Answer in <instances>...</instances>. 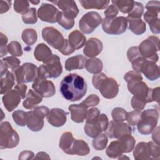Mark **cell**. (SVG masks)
<instances>
[{
    "label": "cell",
    "mask_w": 160,
    "mask_h": 160,
    "mask_svg": "<svg viewBox=\"0 0 160 160\" xmlns=\"http://www.w3.org/2000/svg\"><path fill=\"white\" fill-rule=\"evenodd\" d=\"M144 13V6L142 3L134 1L133 7L131 11L128 13L127 17L131 18H136L141 19V16Z\"/></svg>",
    "instance_id": "obj_42"
},
{
    "label": "cell",
    "mask_w": 160,
    "mask_h": 160,
    "mask_svg": "<svg viewBox=\"0 0 160 160\" xmlns=\"http://www.w3.org/2000/svg\"><path fill=\"white\" fill-rule=\"evenodd\" d=\"M27 88H28V86L24 83L18 84L14 87V89L17 90L19 92V93L20 94L22 99H25V97L27 95L26 94Z\"/></svg>",
    "instance_id": "obj_57"
},
{
    "label": "cell",
    "mask_w": 160,
    "mask_h": 160,
    "mask_svg": "<svg viewBox=\"0 0 160 160\" xmlns=\"http://www.w3.org/2000/svg\"><path fill=\"white\" fill-rule=\"evenodd\" d=\"M14 76L12 72L8 71L4 78H1L0 94H4L11 90L14 85Z\"/></svg>",
    "instance_id": "obj_34"
},
{
    "label": "cell",
    "mask_w": 160,
    "mask_h": 160,
    "mask_svg": "<svg viewBox=\"0 0 160 160\" xmlns=\"http://www.w3.org/2000/svg\"><path fill=\"white\" fill-rule=\"evenodd\" d=\"M158 13L146 11L143 15L144 19L149 24L151 31L153 34L160 32V20Z\"/></svg>",
    "instance_id": "obj_27"
},
{
    "label": "cell",
    "mask_w": 160,
    "mask_h": 160,
    "mask_svg": "<svg viewBox=\"0 0 160 160\" xmlns=\"http://www.w3.org/2000/svg\"><path fill=\"white\" fill-rule=\"evenodd\" d=\"M19 142L18 133L12 128L8 121L1 123L0 126V148L11 149L16 148Z\"/></svg>",
    "instance_id": "obj_6"
},
{
    "label": "cell",
    "mask_w": 160,
    "mask_h": 160,
    "mask_svg": "<svg viewBox=\"0 0 160 160\" xmlns=\"http://www.w3.org/2000/svg\"><path fill=\"white\" fill-rule=\"evenodd\" d=\"M51 2L56 4L66 16L74 19L79 14V9L74 1L72 0H59L51 1Z\"/></svg>",
    "instance_id": "obj_20"
},
{
    "label": "cell",
    "mask_w": 160,
    "mask_h": 160,
    "mask_svg": "<svg viewBox=\"0 0 160 160\" xmlns=\"http://www.w3.org/2000/svg\"><path fill=\"white\" fill-rule=\"evenodd\" d=\"M159 127L158 126L156 128H155L153 130V132L152 134V139L153 140V141L158 144H159Z\"/></svg>",
    "instance_id": "obj_60"
},
{
    "label": "cell",
    "mask_w": 160,
    "mask_h": 160,
    "mask_svg": "<svg viewBox=\"0 0 160 160\" xmlns=\"http://www.w3.org/2000/svg\"><path fill=\"white\" fill-rule=\"evenodd\" d=\"M100 102L99 98L95 94H91L89 95L81 103L87 108L90 107H94L99 104Z\"/></svg>",
    "instance_id": "obj_48"
},
{
    "label": "cell",
    "mask_w": 160,
    "mask_h": 160,
    "mask_svg": "<svg viewBox=\"0 0 160 160\" xmlns=\"http://www.w3.org/2000/svg\"><path fill=\"white\" fill-rule=\"evenodd\" d=\"M132 68L134 71L142 72L150 81H155L160 76L159 66L156 62L139 56L132 62Z\"/></svg>",
    "instance_id": "obj_3"
},
{
    "label": "cell",
    "mask_w": 160,
    "mask_h": 160,
    "mask_svg": "<svg viewBox=\"0 0 160 160\" xmlns=\"http://www.w3.org/2000/svg\"><path fill=\"white\" fill-rule=\"evenodd\" d=\"M109 124V119L106 114H100L98 118L91 123L86 122L84 130L86 134L90 138H94L102 131H105Z\"/></svg>",
    "instance_id": "obj_13"
},
{
    "label": "cell",
    "mask_w": 160,
    "mask_h": 160,
    "mask_svg": "<svg viewBox=\"0 0 160 160\" xmlns=\"http://www.w3.org/2000/svg\"><path fill=\"white\" fill-rule=\"evenodd\" d=\"M86 69L91 74H98L101 72L103 68L102 61L97 58H91L86 59Z\"/></svg>",
    "instance_id": "obj_33"
},
{
    "label": "cell",
    "mask_w": 160,
    "mask_h": 160,
    "mask_svg": "<svg viewBox=\"0 0 160 160\" xmlns=\"http://www.w3.org/2000/svg\"><path fill=\"white\" fill-rule=\"evenodd\" d=\"M68 109L71 112V120L76 123H81L84 122L88 111V108L81 102L80 104L69 105Z\"/></svg>",
    "instance_id": "obj_23"
},
{
    "label": "cell",
    "mask_w": 160,
    "mask_h": 160,
    "mask_svg": "<svg viewBox=\"0 0 160 160\" xmlns=\"http://www.w3.org/2000/svg\"><path fill=\"white\" fill-rule=\"evenodd\" d=\"M127 88L131 94L134 96L147 99L149 88L146 82L142 81V79H134L126 82ZM147 102V101H146Z\"/></svg>",
    "instance_id": "obj_18"
},
{
    "label": "cell",
    "mask_w": 160,
    "mask_h": 160,
    "mask_svg": "<svg viewBox=\"0 0 160 160\" xmlns=\"http://www.w3.org/2000/svg\"><path fill=\"white\" fill-rule=\"evenodd\" d=\"M111 116L114 121L123 122L127 120L128 112L122 108L116 107L112 110Z\"/></svg>",
    "instance_id": "obj_41"
},
{
    "label": "cell",
    "mask_w": 160,
    "mask_h": 160,
    "mask_svg": "<svg viewBox=\"0 0 160 160\" xmlns=\"http://www.w3.org/2000/svg\"><path fill=\"white\" fill-rule=\"evenodd\" d=\"M159 38L156 36H149L139 44L138 48L143 58L157 62L159 60L158 54V52L159 51Z\"/></svg>",
    "instance_id": "obj_9"
},
{
    "label": "cell",
    "mask_w": 160,
    "mask_h": 160,
    "mask_svg": "<svg viewBox=\"0 0 160 160\" xmlns=\"http://www.w3.org/2000/svg\"><path fill=\"white\" fill-rule=\"evenodd\" d=\"M146 103L147 102L145 98L136 96H133L131 100V107L134 110H139V111L143 110L146 106Z\"/></svg>",
    "instance_id": "obj_46"
},
{
    "label": "cell",
    "mask_w": 160,
    "mask_h": 160,
    "mask_svg": "<svg viewBox=\"0 0 160 160\" xmlns=\"http://www.w3.org/2000/svg\"><path fill=\"white\" fill-rule=\"evenodd\" d=\"M30 2L32 3L34 5H37V4H38L40 2V1H31Z\"/></svg>",
    "instance_id": "obj_63"
},
{
    "label": "cell",
    "mask_w": 160,
    "mask_h": 160,
    "mask_svg": "<svg viewBox=\"0 0 160 160\" xmlns=\"http://www.w3.org/2000/svg\"><path fill=\"white\" fill-rule=\"evenodd\" d=\"M21 38L23 42L28 46H32L35 44L38 39V34L34 29H25L22 32Z\"/></svg>",
    "instance_id": "obj_36"
},
{
    "label": "cell",
    "mask_w": 160,
    "mask_h": 160,
    "mask_svg": "<svg viewBox=\"0 0 160 160\" xmlns=\"http://www.w3.org/2000/svg\"><path fill=\"white\" fill-rule=\"evenodd\" d=\"M62 72V67L59 57L52 54L49 59L38 68V77L47 78H57Z\"/></svg>",
    "instance_id": "obj_5"
},
{
    "label": "cell",
    "mask_w": 160,
    "mask_h": 160,
    "mask_svg": "<svg viewBox=\"0 0 160 160\" xmlns=\"http://www.w3.org/2000/svg\"><path fill=\"white\" fill-rule=\"evenodd\" d=\"M42 39L51 47L60 51L64 45L66 39L56 28L53 27L44 28L41 32Z\"/></svg>",
    "instance_id": "obj_12"
},
{
    "label": "cell",
    "mask_w": 160,
    "mask_h": 160,
    "mask_svg": "<svg viewBox=\"0 0 160 160\" xmlns=\"http://www.w3.org/2000/svg\"><path fill=\"white\" fill-rule=\"evenodd\" d=\"M22 19L23 22L26 24H34L36 23L38 21L36 9L34 8H31L26 14L22 15Z\"/></svg>",
    "instance_id": "obj_43"
},
{
    "label": "cell",
    "mask_w": 160,
    "mask_h": 160,
    "mask_svg": "<svg viewBox=\"0 0 160 160\" xmlns=\"http://www.w3.org/2000/svg\"><path fill=\"white\" fill-rule=\"evenodd\" d=\"M2 59L7 64L9 68L11 69L12 70L19 67L21 63L20 60L18 58H17L16 56H13L5 57Z\"/></svg>",
    "instance_id": "obj_51"
},
{
    "label": "cell",
    "mask_w": 160,
    "mask_h": 160,
    "mask_svg": "<svg viewBox=\"0 0 160 160\" xmlns=\"http://www.w3.org/2000/svg\"><path fill=\"white\" fill-rule=\"evenodd\" d=\"M110 1L108 0H80L79 3L86 9H104L106 8Z\"/></svg>",
    "instance_id": "obj_32"
},
{
    "label": "cell",
    "mask_w": 160,
    "mask_h": 160,
    "mask_svg": "<svg viewBox=\"0 0 160 160\" xmlns=\"http://www.w3.org/2000/svg\"><path fill=\"white\" fill-rule=\"evenodd\" d=\"M160 88L157 87L155 88H149L148 95L147 96L146 101L147 103L152 102L153 101L159 103V94H160Z\"/></svg>",
    "instance_id": "obj_49"
},
{
    "label": "cell",
    "mask_w": 160,
    "mask_h": 160,
    "mask_svg": "<svg viewBox=\"0 0 160 160\" xmlns=\"http://www.w3.org/2000/svg\"><path fill=\"white\" fill-rule=\"evenodd\" d=\"M89 152L90 148L86 141L82 139H74L73 144L67 154L84 156L88 155Z\"/></svg>",
    "instance_id": "obj_26"
},
{
    "label": "cell",
    "mask_w": 160,
    "mask_h": 160,
    "mask_svg": "<svg viewBox=\"0 0 160 160\" xmlns=\"http://www.w3.org/2000/svg\"><path fill=\"white\" fill-rule=\"evenodd\" d=\"M105 131L109 138L119 139L126 135L131 134L132 128L128 123L111 121Z\"/></svg>",
    "instance_id": "obj_14"
},
{
    "label": "cell",
    "mask_w": 160,
    "mask_h": 160,
    "mask_svg": "<svg viewBox=\"0 0 160 160\" xmlns=\"http://www.w3.org/2000/svg\"><path fill=\"white\" fill-rule=\"evenodd\" d=\"M102 19L96 11H90L84 14L79 21V28L84 34H91L102 22Z\"/></svg>",
    "instance_id": "obj_11"
},
{
    "label": "cell",
    "mask_w": 160,
    "mask_h": 160,
    "mask_svg": "<svg viewBox=\"0 0 160 160\" xmlns=\"http://www.w3.org/2000/svg\"><path fill=\"white\" fill-rule=\"evenodd\" d=\"M32 88L42 98H50L56 93V88L51 81L38 77L32 84Z\"/></svg>",
    "instance_id": "obj_15"
},
{
    "label": "cell",
    "mask_w": 160,
    "mask_h": 160,
    "mask_svg": "<svg viewBox=\"0 0 160 160\" xmlns=\"http://www.w3.org/2000/svg\"><path fill=\"white\" fill-rule=\"evenodd\" d=\"M8 51L13 56H21L23 54L21 44L16 41H12L8 44Z\"/></svg>",
    "instance_id": "obj_44"
},
{
    "label": "cell",
    "mask_w": 160,
    "mask_h": 160,
    "mask_svg": "<svg viewBox=\"0 0 160 160\" xmlns=\"http://www.w3.org/2000/svg\"><path fill=\"white\" fill-rule=\"evenodd\" d=\"M11 6V1H0V14L8 12Z\"/></svg>",
    "instance_id": "obj_58"
},
{
    "label": "cell",
    "mask_w": 160,
    "mask_h": 160,
    "mask_svg": "<svg viewBox=\"0 0 160 160\" xmlns=\"http://www.w3.org/2000/svg\"><path fill=\"white\" fill-rule=\"evenodd\" d=\"M133 156L136 160L152 159L149 142H139L133 149Z\"/></svg>",
    "instance_id": "obj_24"
},
{
    "label": "cell",
    "mask_w": 160,
    "mask_h": 160,
    "mask_svg": "<svg viewBox=\"0 0 160 160\" xmlns=\"http://www.w3.org/2000/svg\"><path fill=\"white\" fill-rule=\"evenodd\" d=\"M52 55L51 49L44 43L38 44L34 49V56L38 61L44 62Z\"/></svg>",
    "instance_id": "obj_31"
},
{
    "label": "cell",
    "mask_w": 160,
    "mask_h": 160,
    "mask_svg": "<svg viewBox=\"0 0 160 160\" xmlns=\"http://www.w3.org/2000/svg\"><path fill=\"white\" fill-rule=\"evenodd\" d=\"M142 56L139 51L138 46H132L129 48L127 51V58L129 62H132L136 58Z\"/></svg>",
    "instance_id": "obj_53"
},
{
    "label": "cell",
    "mask_w": 160,
    "mask_h": 160,
    "mask_svg": "<svg viewBox=\"0 0 160 160\" xmlns=\"http://www.w3.org/2000/svg\"><path fill=\"white\" fill-rule=\"evenodd\" d=\"M142 111L139 110H134L128 112V116L127 119L128 124L130 126H137L141 117Z\"/></svg>",
    "instance_id": "obj_47"
},
{
    "label": "cell",
    "mask_w": 160,
    "mask_h": 160,
    "mask_svg": "<svg viewBox=\"0 0 160 160\" xmlns=\"http://www.w3.org/2000/svg\"><path fill=\"white\" fill-rule=\"evenodd\" d=\"M87 83L82 76L70 73L62 79L59 90L64 98L73 102L82 99L87 92Z\"/></svg>",
    "instance_id": "obj_1"
},
{
    "label": "cell",
    "mask_w": 160,
    "mask_h": 160,
    "mask_svg": "<svg viewBox=\"0 0 160 160\" xmlns=\"http://www.w3.org/2000/svg\"><path fill=\"white\" fill-rule=\"evenodd\" d=\"M86 58L81 54L68 58L65 61V69L68 71L76 69H82L85 68Z\"/></svg>",
    "instance_id": "obj_25"
},
{
    "label": "cell",
    "mask_w": 160,
    "mask_h": 160,
    "mask_svg": "<svg viewBox=\"0 0 160 160\" xmlns=\"http://www.w3.org/2000/svg\"><path fill=\"white\" fill-rule=\"evenodd\" d=\"M108 139L106 134L101 133L93 138L92 144L94 149L97 151H102L106 148Z\"/></svg>",
    "instance_id": "obj_38"
},
{
    "label": "cell",
    "mask_w": 160,
    "mask_h": 160,
    "mask_svg": "<svg viewBox=\"0 0 160 160\" xmlns=\"http://www.w3.org/2000/svg\"><path fill=\"white\" fill-rule=\"evenodd\" d=\"M42 101V97L34 90L29 89L22 102V106L27 109H32L38 106Z\"/></svg>",
    "instance_id": "obj_29"
},
{
    "label": "cell",
    "mask_w": 160,
    "mask_h": 160,
    "mask_svg": "<svg viewBox=\"0 0 160 160\" xmlns=\"http://www.w3.org/2000/svg\"><path fill=\"white\" fill-rule=\"evenodd\" d=\"M21 99L19 92L14 89L4 94L2 98V101L6 110L8 112H11L18 106Z\"/></svg>",
    "instance_id": "obj_22"
},
{
    "label": "cell",
    "mask_w": 160,
    "mask_h": 160,
    "mask_svg": "<svg viewBox=\"0 0 160 160\" xmlns=\"http://www.w3.org/2000/svg\"><path fill=\"white\" fill-rule=\"evenodd\" d=\"M18 84L34 81L38 77V68L31 62H24L21 66L12 70Z\"/></svg>",
    "instance_id": "obj_8"
},
{
    "label": "cell",
    "mask_w": 160,
    "mask_h": 160,
    "mask_svg": "<svg viewBox=\"0 0 160 160\" xmlns=\"http://www.w3.org/2000/svg\"><path fill=\"white\" fill-rule=\"evenodd\" d=\"M118 12L119 10L118 9V8L114 4H111L106 8L104 11V18L108 19L114 18L117 17Z\"/></svg>",
    "instance_id": "obj_54"
},
{
    "label": "cell",
    "mask_w": 160,
    "mask_h": 160,
    "mask_svg": "<svg viewBox=\"0 0 160 160\" xmlns=\"http://www.w3.org/2000/svg\"><path fill=\"white\" fill-rule=\"evenodd\" d=\"M106 77H107L106 74L101 72L98 74H94L92 78V83L94 88L98 89L100 83Z\"/></svg>",
    "instance_id": "obj_56"
},
{
    "label": "cell",
    "mask_w": 160,
    "mask_h": 160,
    "mask_svg": "<svg viewBox=\"0 0 160 160\" xmlns=\"http://www.w3.org/2000/svg\"><path fill=\"white\" fill-rule=\"evenodd\" d=\"M34 159H50V157L49 156L48 154H47L45 152L41 151L36 154V156L34 157Z\"/></svg>",
    "instance_id": "obj_62"
},
{
    "label": "cell",
    "mask_w": 160,
    "mask_h": 160,
    "mask_svg": "<svg viewBox=\"0 0 160 160\" xmlns=\"http://www.w3.org/2000/svg\"><path fill=\"white\" fill-rule=\"evenodd\" d=\"M68 114V112L61 108H52L46 117L47 121L54 127H61L66 122Z\"/></svg>",
    "instance_id": "obj_19"
},
{
    "label": "cell",
    "mask_w": 160,
    "mask_h": 160,
    "mask_svg": "<svg viewBox=\"0 0 160 160\" xmlns=\"http://www.w3.org/2000/svg\"><path fill=\"white\" fill-rule=\"evenodd\" d=\"M136 144V140L131 134L126 135L112 141L106 148V153L108 157L112 159H119L123 153L131 152Z\"/></svg>",
    "instance_id": "obj_2"
},
{
    "label": "cell",
    "mask_w": 160,
    "mask_h": 160,
    "mask_svg": "<svg viewBox=\"0 0 160 160\" xmlns=\"http://www.w3.org/2000/svg\"><path fill=\"white\" fill-rule=\"evenodd\" d=\"M68 41L74 50H78L85 45L86 38L80 31L76 29L69 34Z\"/></svg>",
    "instance_id": "obj_28"
},
{
    "label": "cell",
    "mask_w": 160,
    "mask_h": 160,
    "mask_svg": "<svg viewBox=\"0 0 160 160\" xmlns=\"http://www.w3.org/2000/svg\"><path fill=\"white\" fill-rule=\"evenodd\" d=\"M114 4L118 10L124 14H128L132 9L134 1L132 0H112Z\"/></svg>",
    "instance_id": "obj_37"
},
{
    "label": "cell",
    "mask_w": 160,
    "mask_h": 160,
    "mask_svg": "<svg viewBox=\"0 0 160 160\" xmlns=\"http://www.w3.org/2000/svg\"><path fill=\"white\" fill-rule=\"evenodd\" d=\"M34 158V154L31 151H23L19 154L18 159H32Z\"/></svg>",
    "instance_id": "obj_59"
},
{
    "label": "cell",
    "mask_w": 160,
    "mask_h": 160,
    "mask_svg": "<svg viewBox=\"0 0 160 160\" xmlns=\"http://www.w3.org/2000/svg\"><path fill=\"white\" fill-rule=\"evenodd\" d=\"M100 115V111L97 108H92L88 111L86 118L85 119L86 122L91 123L95 121Z\"/></svg>",
    "instance_id": "obj_50"
},
{
    "label": "cell",
    "mask_w": 160,
    "mask_h": 160,
    "mask_svg": "<svg viewBox=\"0 0 160 160\" xmlns=\"http://www.w3.org/2000/svg\"><path fill=\"white\" fill-rule=\"evenodd\" d=\"M74 140V138L71 132H65L61 135L60 138L59 147L64 152L67 154L71 149Z\"/></svg>",
    "instance_id": "obj_35"
},
{
    "label": "cell",
    "mask_w": 160,
    "mask_h": 160,
    "mask_svg": "<svg viewBox=\"0 0 160 160\" xmlns=\"http://www.w3.org/2000/svg\"><path fill=\"white\" fill-rule=\"evenodd\" d=\"M146 9L148 11L154 12L159 14L160 12V2L159 1H150L147 2Z\"/></svg>",
    "instance_id": "obj_55"
},
{
    "label": "cell",
    "mask_w": 160,
    "mask_h": 160,
    "mask_svg": "<svg viewBox=\"0 0 160 160\" xmlns=\"http://www.w3.org/2000/svg\"><path fill=\"white\" fill-rule=\"evenodd\" d=\"M13 7L16 12L23 15L29 9V2L28 1L16 0L14 2Z\"/></svg>",
    "instance_id": "obj_45"
},
{
    "label": "cell",
    "mask_w": 160,
    "mask_h": 160,
    "mask_svg": "<svg viewBox=\"0 0 160 160\" xmlns=\"http://www.w3.org/2000/svg\"><path fill=\"white\" fill-rule=\"evenodd\" d=\"M128 22L124 16H118L112 19L104 18L102 21V28L106 34L119 35L124 33L127 29Z\"/></svg>",
    "instance_id": "obj_10"
},
{
    "label": "cell",
    "mask_w": 160,
    "mask_h": 160,
    "mask_svg": "<svg viewBox=\"0 0 160 160\" xmlns=\"http://www.w3.org/2000/svg\"><path fill=\"white\" fill-rule=\"evenodd\" d=\"M119 84L115 79L106 77L100 83L98 90L106 99H113L119 92Z\"/></svg>",
    "instance_id": "obj_16"
},
{
    "label": "cell",
    "mask_w": 160,
    "mask_h": 160,
    "mask_svg": "<svg viewBox=\"0 0 160 160\" xmlns=\"http://www.w3.org/2000/svg\"><path fill=\"white\" fill-rule=\"evenodd\" d=\"M102 42L96 38H91L86 42L83 53L89 58H96L102 52Z\"/></svg>",
    "instance_id": "obj_21"
},
{
    "label": "cell",
    "mask_w": 160,
    "mask_h": 160,
    "mask_svg": "<svg viewBox=\"0 0 160 160\" xmlns=\"http://www.w3.org/2000/svg\"><path fill=\"white\" fill-rule=\"evenodd\" d=\"M59 12L54 5L49 3H42L38 10L37 15L42 21L55 23L57 22Z\"/></svg>",
    "instance_id": "obj_17"
},
{
    "label": "cell",
    "mask_w": 160,
    "mask_h": 160,
    "mask_svg": "<svg viewBox=\"0 0 160 160\" xmlns=\"http://www.w3.org/2000/svg\"><path fill=\"white\" fill-rule=\"evenodd\" d=\"M1 73H0V76L1 78H2V76L4 74H6V73L8 72V66L7 64L2 60L1 59Z\"/></svg>",
    "instance_id": "obj_61"
},
{
    "label": "cell",
    "mask_w": 160,
    "mask_h": 160,
    "mask_svg": "<svg viewBox=\"0 0 160 160\" xmlns=\"http://www.w3.org/2000/svg\"><path fill=\"white\" fill-rule=\"evenodd\" d=\"M49 109L45 106H37L33 110L27 112V126L33 132L41 131L44 124V119L47 117Z\"/></svg>",
    "instance_id": "obj_7"
},
{
    "label": "cell",
    "mask_w": 160,
    "mask_h": 160,
    "mask_svg": "<svg viewBox=\"0 0 160 160\" xmlns=\"http://www.w3.org/2000/svg\"><path fill=\"white\" fill-rule=\"evenodd\" d=\"M127 22H128L129 29L135 35H141L146 31V22L141 19L131 18L126 17Z\"/></svg>",
    "instance_id": "obj_30"
},
{
    "label": "cell",
    "mask_w": 160,
    "mask_h": 160,
    "mask_svg": "<svg viewBox=\"0 0 160 160\" xmlns=\"http://www.w3.org/2000/svg\"><path fill=\"white\" fill-rule=\"evenodd\" d=\"M8 39L7 36L2 32H0V57L2 58L8 53Z\"/></svg>",
    "instance_id": "obj_52"
},
{
    "label": "cell",
    "mask_w": 160,
    "mask_h": 160,
    "mask_svg": "<svg viewBox=\"0 0 160 160\" xmlns=\"http://www.w3.org/2000/svg\"><path fill=\"white\" fill-rule=\"evenodd\" d=\"M74 19L69 18L60 11L57 18V22L58 24L66 30H69L73 28L74 25Z\"/></svg>",
    "instance_id": "obj_39"
},
{
    "label": "cell",
    "mask_w": 160,
    "mask_h": 160,
    "mask_svg": "<svg viewBox=\"0 0 160 160\" xmlns=\"http://www.w3.org/2000/svg\"><path fill=\"white\" fill-rule=\"evenodd\" d=\"M14 122L19 126H25L27 125L28 114L22 110H16L12 114Z\"/></svg>",
    "instance_id": "obj_40"
},
{
    "label": "cell",
    "mask_w": 160,
    "mask_h": 160,
    "mask_svg": "<svg viewBox=\"0 0 160 160\" xmlns=\"http://www.w3.org/2000/svg\"><path fill=\"white\" fill-rule=\"evenodd\" d=\"M159 119V112L156 109H148L142 112L141 119L137 124L138 132L142 135H149L156 128Z\"/></svg>",
    "instance_id": "obj_4"
}]
</instances>
